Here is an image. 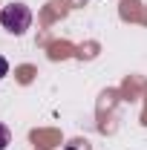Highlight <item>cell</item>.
<instances>
[{
    "label": "cell",
    "mask_w": 147,
    "mask_h": 150,
    "mask_svg": "<svg viewBox=\"0 0 147 150\" xmlns=\"http://www.w3.org/2000/svg\"><path fill=\"white\" fill-rule=\"evenodd\" d=\"M9 142H12V133H9V127H6V124H0V150L9 147Z\"/></svg>",
    "instance_id": "2"
},
{
    "label": "cell",
    "mask_w": 147,
    "mask_h": 150,
    "mask_svg": "<svg viewBox=\"0 0 147 150\" xmlns=\"http://www.w3.org/2000/svg\"><path fill=\"white\" fill-rule=\"evenodd\" d=\"M6 75H9V61L0 55V78H6Z\"/></svg>",
    "instance_id": "3"
},
{
    "label": "cell",
    "mask_w": 147,
    "mask_h": 150,
    "mask_svg": "<svg viewBox=\"0 0 147 150\" xmlns=\"http://www.w3.org/2000/svg\"><path fill=\"white\" fill-rule=\"evenodd\" d=\"M0 26L9 29L12 35H23L32 26V12L26 3H9L0 9Z\"/></svg>",
    "instance_id": "1"
}]
</instances>
